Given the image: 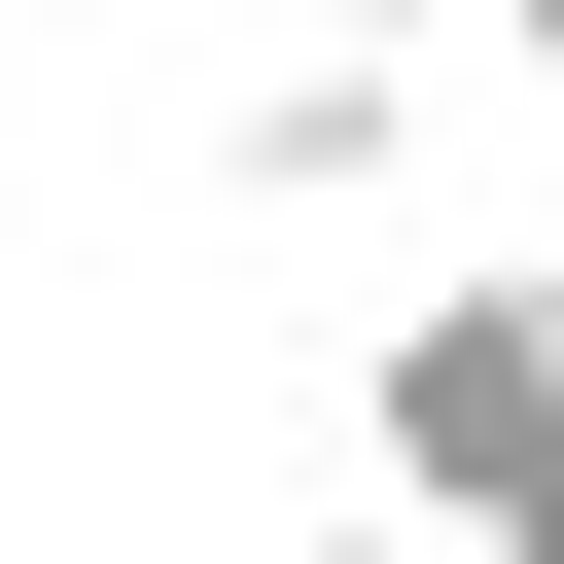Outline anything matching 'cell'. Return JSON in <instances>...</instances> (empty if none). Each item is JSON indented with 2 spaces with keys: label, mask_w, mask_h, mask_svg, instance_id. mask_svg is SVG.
Instances as JSON below:
<instances>
[{
  "label": "cell",
  "mask_w": 564,
  "mask_h": 564,
  "mask_svg": "<svg viewBox=\"0 0 564 564\" xmlns=\"http://www.w3.org/2000/svg\"><path fill=\"white\" fill-rule=\"evenodd\" d=\"M423 35H494V0H317V70H423Z\"/></svg>",
  "instance_id": "obj_3"
},
{
  "label": "cell",
  "mask_w": 564,
  "mask_h": 564,
  "mask_svg": "<svg viewBox=\"0 0 564 564\" xmlns=\"http://www.w3.org/2000/svg\"><path fill=\"white\" fill-rule=\"evenodd\" d=\"M494 35H529V106H564V0H494Z\"/></svg>",
  "instance_id": "obj_4"
},
{
  "label": "cell",
  "mask_w": 564,
  "mask_h": 564,
  "mask_svg": "<svg viewBox=\"0 0 564 564\" xmlns=\"http://www.w3.org/2000/svg\"><path fill=\"white\" fill-rule=\"evenodd\" d=\"M529 282H564V212H529Z\"/></svg>",
  "instance_id": "obj_6"
},
{
  "label": "cell",
  "mask_w": 564,
  "mask_h": 564,
  "mask_svg": "<svg viewBox=\"0 0 564 564\" xmlns=\"http://www.w3.org/2000/svg\"><path fill=\"white\" fill-rule=\"evenodd\" d=\"M317 564H423V529H317Z\"/></svg>",
  "instance_id": "obj_5"
},
{
  "label": "cell",
  "mask_w": 564,
  "mask_h": 564,
  "mask_svg": "<svg viewBox=\"0 0 564 564\" xmlns=\"http://www.w3.org/2000/svg\"><path fill=\"white\" fill-rule=\"evenodd\" d=\"M212 176H247V212H388V176H423V70H317V35H282V70L212 106Z\"/></svg>",
  "instance_id": "obj_2"
},
{
  "label": "cell",
  "mask_w": 564,
  "mask_h": 564,
  "mask_svg": "<svg viewBox=\"0 0 564 564\" xmlns=\"http://www.w3.org/2000/svg\"><path fill=\"white\" fill-rule=\"evenodd\" d=\"M352 458H388L423 564H564V282H529V247L388 282V317H352Z\"/></svg>",
  "instance_id": "obj_1"
}]
</instances>
